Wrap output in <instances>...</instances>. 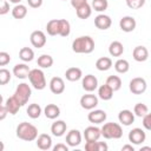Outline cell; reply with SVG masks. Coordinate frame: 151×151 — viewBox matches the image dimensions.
Masks as SVG:
<instances>
[{"mask_svg":"<svg viewBox=\"0 0 151 151\" xmlns=\"http://www.w3.org/2000/svg\"><path fill=\"white\" fill-rule=\"evenodd\" d=\"M17 137L25 142H33L38 138V129L27 122H22L17 126Z\"/></svg>","mask_w":151,"mask_h":151,"instance_id":"6da1fadb","label":"cell"},{"mask_svg":"<svg viewBox=\"0 0 151 151\" xmlns=\"http://www.w3.org/2000/svg\"><path fill=\"white\" fill-rule=\"evenodd\" d=\"M72 50L76 53H85L88 54L94 50V40L90 35H81L73 40Z\"/></svg>","mask_w":151,"mask_h":151,"instance_id":"7a4b0ae2","label":"cell"},{"mask_svg":"<svg viewBox=\"0 0 151 151\" xmlns=\"http://www.w3.org/2000/svg\"><path fill=\"white\" fill-rule=\"evenodd\" d=\"M100 130L101 136L106 139H119L123 136V129L118 123H105Z\"/></svg>","mask_w":151,"mask_h":151,"instance_id":"3957f363","label":"cell"},{"mask_svg":"<svg viewBox=\"0 0 151 151\" xmlns=\"http://www.w3.org/2000/svg\"><path fill=\"white\" fill-rule=\"evenodd\" d=\"M29 83L31 85L35 88V90H44L46 87V79H45V74L39 68H34L31 70L29 76H28Z\"/></svg>","mask_w":151,"mask_h":151,"instance_id":"277c9868","label":"cell"},{"mask_svg":"<svg viewBox=\"0 0 151 151\" xmlns=\"http://www.w3.org/2000/svg\"><path fill=\"white\" fill-rule=\"evenodd\" d=\"M31 94H32V90L29 87L28 84L26 83H21L17 86L15 88V92H14V97L17 98V100L21 104V106H24L25 104H27L28 99L31 98Z\"/></svg>","mask_w":151,"mask_h":151,"instance_id":"5b68a950","label":"cell"},{"mask_svg":"<svg viewBox=\"0 0 151 151\" xmlns=\"http://www.w3.org/2000/svg\"><path fill=\"white\" fill-rule=\"evenodd\" d=\"M147 84L146 80L142 77H136L133 79H131L130 84H129V88L133 94H142L146 91Z\"/></svg>","mask_w":151,"mask_h":151,"instance_id":"8992f818","label":"cell"},{"mask_svg":"<svg viewBox=\"0 0 151 151\" xmlns=\"http://www.w3.org/2000/svg\"><path fill=\"white\" fill-rule=\"evenodd\" d=\"M145 139H146V134L144 130H142L140 127H134L129 132V140L131 142V144L139 145L143 142H145Z\"/></svg>","mask_w":151,"mask_h":151,"instance_id":"52a82bcc","label":"cell"},{"mask_svg":"<svg viewBox=\"0 0 151 151\" xmlns=\"http://www.w3.org/2000/svg\"><path fill=\"white\" fill-rule=\"evenodd\" d=\"M29 40H31V44L37 48H41L46 45V35L42 31L32 32L31 37H29Z\"/></svg>","mask_w":151,"mask_h":151,"instance_id":"ba28073f","label":"cell"},{"mask_svg":"<svg viewBox=\"0 0 151 151\" xmlns=\"http://www.w3.org/2000/svg\"><path fill=\"white\" fill-rule=\"evenodd\" d=\"M81 143V133L77 129H72L66 134V144L71 147H76Z\"/></svg>","mask_w":151,"mask_h":151,"instance_id":"9c48e42d","label":"cell"},{"mask_svg":"<svg viewBox=\"0 0 151 151\" xmlns=\"http://www.w3.org/2000/svg\"><path fill=\"white\" fill-rule=\"evenodd\" d=\"M136 26H137L136 19H134L133 17H130V15L123 17V18L120 19V21H119V27H120V29H122L123 32H126V33L134 31Z\"/></svg>","mask_w":151,"mask_h":151,"instance_id":"30bf717a","label":"cell"},{"mask_svg":"<svg viewBox=\"0 0 151 151\" xmlns=\"http://www.w3.org/2000/svg\"><path fill=\"white\" fill-rule=\"evenodd\" d=\"M98 105V97L94 94H84L80 98V106L85 110H93Z\"/></svg>","mask_w":151,"mask_h":151,"instance_id":"8fae6325","label":"cell"},{"mask_svg":"<svg viewBox=\"0 0 151 151\" xmlns=\"http://www.w3.org/2000/svg\"><path fill=\"white\" fill-rule=\"evenodd\" d=\"M81 86L85 91L87 92H93L97 87H98V79L93 76V74H86L83 78L81 81Z\"/></svg>","mask_w":151,"mask_h":151,"instance_id":"7c38bea8","label":"cell"},{"mask_svg":"<svg viewBox=\"0 0 151 151\" xmlns=\"http://www.w3.org/2000/svg\"><path fill=\"white\" fill-rule=\"evenodd\" d=\"M50 90L54 94H61L65 91V81L60 77H53L50 81Z\"/></svg>","mask_w":151,"mask_h":151,"instance_id":"4fadbf2b","label":"cell"},{"mask_svg":"<svg viewBox=\"0 0 151 151\" xmlns=\"http://www.w3.org/2000/svg\"><path fill=\"white\" fill-rule=\"evenodd\" d=\"M106 112L103 110H91V112L87 114V119L90 123L93 124H101L106 120Z\"/></svg>","mask_w":151,"mask_h":151,"instance_id":"5bb4252c","label":"cell"},{"mask_svg":"<svg viewBox=\"0 0 151 151\" xmlns=\"http://www.w3.org/2000/svg\"><path fill=\"white\" fill-rule=\"evenodd\" d=\"M94 25H96V27L98 29L105 31V29L110 28V26L112 25V20L106 14H99V15H97L94 18Z\"/></svg>","mask_w":151,"mask_h":151,"instance_id":"9a60e30c","label":"cell"},{"mask_svg":"<svg viewBox=\"0 0 151 151\" xmlns=\"http://www.w3.org/2000/svg\"><path fill=\"white\" fill-rule=\"evenodd\" d=\"M101 136V130L97 126H88L85 129L84 131V137L86 142H93V140H98Z\"/></svg>","mask_w":151,"mask_h":151,"instance_id":"2e32d148","label":"cell"},{"mask_svg":"<svg viewBox=\"0 0 151 151\" xmlns=\"http://www.w3.org/2000/svg\"><path fill=\"white\" fill-rule=\"evenodd\" d=\"M132 57L138 63H142V61H145L147 58H149V51L145 46H136L133 48V52H132Z\"/></svg>","mask_w":151,"mask_h":151,"instance_id":"e0dca14e","label":"cell"},{"mask_svg":"<svg viewBox=\"0 0 151 151\" xmlns=\"http://www.w3.org/2000/svg\"><path fill=\"white\" fill-rule=\"evenodd\" d=\"M4 104H5V106H6L7 111H8V113H9V114H13V116L17 114L18 111H19V109L21 107V104L17 100V98H15L14 96L7 98Z\"/></svg>","mask_w":151,"mask_h":151,"instance_id":"ac0fdd59","label":"cell"},{"mask_svg":"<svg viewBox=\"0 0 151 151\" xmlns=\"http://www.w3.org/2000/svg\"><path fill=\"white\" fill-rule=\"evenodd\" d=\"M118 120L120 124L129 126L134 122V113H132L130 110H122L118 114Z\"/></svg>","mask_w":151,"mask_h":151,"instance_id":"d6986e66","label":"cell"},{"mask_svg":"<svg viewBox=\"0 0 151 151\" xmlns=\"http://www.w3.org/2000/svg\"><path fill=\"white\" fill-rule=\"evenodd\" d=\"M29 67L26 65V64H17L14 67H13V74L19 78V79H25V78H28L29 76Z\"/></svg>","mask_w":151,"mask_h":151,"instance_id":"ffe728a7","label":"cell"},{"mask_svg":"<svg viewBox=\"0 0 151 151\" xmlns=\"http://www.w3.org/2000/svg\"><path fill=\"white\" fill-rule=\"evenodd\" d=\"M66 129H67V125H66V123L64 120H55L51 125V132L55 137L64 136V133L66 132Z\"/></svg>","mask_w":151,"mask_h":151,"instance_id":"44dd1931","label":"cell"},{"mask_svg":"<svg viewBox=\"0 0 151 151\" xmlns=\"http://www.w3.org/2000/svg\"><path fill=\"white\" fill-rule=\"evenodd\" d=\"M37 146L40 150H50L52 147V138L46 133H41L37 138Z\"/></svg>","mask_w":151,"mask_h":151,"instance_id":"7402d4cb","label":"cell"},{"mask_svg":"<svg viewBox=\"0 0 151 151\" xmlns=\"http://www.w3.org/2000/svg\"><path fill=\"white\" fill-rule=\"evenodd\" d=\"M44 113L48 119H55L60 116V109L55 104H47L44 109Z\"/></svg>","mask_w":151,"mask_h":151,"instance_id":"603a6c76","label":"cell"},{"mask_svg":"<svg viewBox=\"0 0 151 151\" xmlns=\"http://www.w3.org/2000/svg\"><path fill=\"white\" fill-rule=\"evenodd\" d=\"M65 77L68 81H77L83 77V72L79 67H70L66 70Z\"/></svg>","mask_w":151,"mask_h":151,"instance_id":"cb8c5ba5","label":"cell"},{"mask_svg":"<svg viewBox=\"0 0 151 151\" xmlns=\"http://www.w3.org/2000/svg\"><path fill=\"white\" fill-rule=\"evenodd\" d=\"M98 97L103 100H110L113 97V90L105 83L104 85L99 86L98 88Z\"/></svg>","mask_w":151,"mask_h":151,"instance_id":"d4e9b609","label":"cell"},{"mask_svg":"<svg viewBox=\"0 0 151 151\" xmlns=\"http://www.w3.org/2000/svg\"><path fill=\"white\" fill-rule=\"evenodd\" d=\"M124 52V46L120 41H112L109 46V53L112 57H120Z\"/></svg>","mask_w":151,"mask_h":151,"instance_id":"484cf974","label":"cell"},{"mask_svg":"<svg viewBox=\"0 0 151 151\" xmlns=\"http://www.w3.org/2000/svg\"><path fill=\"white\" fill-rule=\"evenodd\" d=\"M12 15L14 19H24L27 15V7L22 4H18L12 8Z\"/></svg>","mask_w":151,"mask_h":151,"instance_id":"4316f807","label":"cell"},{"mask_svg":"<svg viewBox=\"0 0 151 151\" xmlns=\"http://www.w3.org/2000/svg\"><path fill=\"white\" fill-rule=\"evenodd\" d=\"M96 67L99 71H107L112 67V60L109 57H101L96 61Z\"/></svg>","mask_w":151,"mask_h":151,"instance_id":"83f0119b","label":"cell"},{"mask_svg":"<svg viewBox=\"0 0 151 151\" xmlns=\"http://www.w3.org/2000/svg\"><path fill=\"white\" fill-rule=\"evenodd\" d=\"M76 13H77V17H78L79 19L85 20V19H87V18L91 17V14H92V7H91L88 4H85L84 6L77 8V9H76Z\"/></svg>","mask_w":151,"mask_h":151,"instance_id":"f1b7e54d","label":"cell"},{"mask_svg":"<svg viewBox=\"0 0 151 151\" xmlns=\"http://www.w3.org/2000/svg\"><path fill=\"white\" fill-rule=\"evenodd\" d=\"M46 31L50 35H59V19H52L46 25Z\"/></svg>","mask_w":151,"mask_h":151,"instance_id":"f546056e","label":"cell"},{"mask_svg":"<svg viewBox=\"0 0 151 151\" xmlns=\"http://www.w3.org/2000/svg\"><path fill=\"white\" fill-rule=\"evenodd\" d=\"M26 112H27V116H28L29 118L37 119V118H39L40 114H41V107H40L39 104L33 103V104H29V105H28Z\"/></svg>","mask_w":151,"mask_h":151,"instance_id":"4dcf8cb0","label":"cell"},{"mask_svg":"<svg viewBox=\"0 0 151 151\" xmlns=\"http://www.w3.org/2000/svg\"><path fill=\"white\" fill-rule=\"evenodd\" d=\"M19 58L25 63L32 61L33 58H34V52H33V50L31 47H22L19 51Z\"/></svg>","mask_w":151,"mask_h":151,"instance_id":"1f68e13d","label":"cell"},{"mask_svg":"<svg viewBox=\"0 0 151 151\" xmlns=\"http://www.w3.org/2000/svg\"><path fill=\"white\" fill-rule=\"evenodd\" d=\"M38 66L41 68H50L53 65V58L50 54H41L38 58Z\"/></svg>","mask_w":151,"mask_h":151,"instance_id":"d6a6232c","label":"cell"},{"mask_svg":"<svg viewBox=\"0 0 151 151\" xmlns=\"http://www.w3.org/2000/svg\"><path fill=\"white\" fill-rule=\"evenodd\" d=\"M71 33V25L66 19H59V35L68 37Z\"/></svg>","mask_w":151,"mask_h":151,"instance_id":"836d02e7","label":"cell"},{"mask_svg":"<svg viewBox=\"0 0 151 151\" xmlns=\"http://www.w3.org/2000/svg\"><path fill=\"white\" fill-rule=\"evenodd\" d=\"M106 84L113 90V92H116L122 87V79L118 76H110L106 79Z\"/></svg>","mask_w":151,"mask_h":151,"instance_id":"e575fe53","label":"cell"},{"mask_svg":"<svg viewBox=\"0 0 151 151\" xmlns=\"http://www.w3.org/2000/svg\"><path fill=\"white\" fill-rule=\"evenodd\" d=\"M114 70L118 73H126L130 70V64L126 59H118L114 63Z\"/></svg>","mask_w":151,"mask_h":151,"instance_id":"d590c367","label":"cell"},{"mask_svg":"<svg viewBox=\"0 0 151 151\" xmlns=\"http://www.w3.org/2000/svg\"><path fill=\"white\" fill-rule=\"evenodd\" d=\"M107 7H109L107 0H93L92 1V8L97 12H104L105 9H107Z\"/></svg>","mask_w":151,"mask_h":151,"instance_id":"8d00e7d4","label":"cell"},{"mask_svg":"<svg viewBox=\"0 0 151 151\" xmlns=\"http://www.w3.org/2000/svg\"><path fill=\"white\" fill-rule=\"evenodd\" d=\"M147 112H149V109H147V106H146L145 104H143V103H138V104H136L134 107H133V113H134L137 117H144Z\"/></svg>","mask_w":151,"mask_h":151,"instance_id":"74e56055","label":"cell"},{"mask_svg":"<svg viewBox=\"0 0 151 151\" xmlns=\"http://www.w3.org/2000/svg\"><path fill=\"white\" fill-rule=\"evenodd\" d=\"M11 80V72L6 68L0 70V85H6Z\"/></svg>","mask_w":151,"mask_h":151,"instance_id":"f35d334b","label":"cell"},{"mask_svg":"<svg viewBox=\"0 0 151 151\" xmlns=\"http://www.w3.org/2000/svg\"><path fill=\"white\" fill-rule=\"evenodd\" d=\"M145 0H126V5L131 9H139L144 6Z\"/></svg>","mask_w":151,"mask_h":151,"instance_id":"ab89813d","label":"cell"},{"mask_svg":"<svg viewBox=\"0 0 151 151\" xmlns=\"http://www.w3.org/2000/svg\"><path fill=\"white\" fill-rule=\"evenodd\" d=\"M99 145H100V143L98 140L86 142L85 143V150L86 151H99Z\"/></svg>","mask_w":151,"mask_h":151,"instance_id":"60d3db41","label":"cell"},{"mask_svg":"<svg viewBox=\"0 0 151 151\" xmlns=\"http://www.w3.org/2000/svg\"><path fill=\"white\" fill-rule=\"evenodd\" d=\"M11 61V55L7 52H0V66H6Z\"/></svg>","mask_w":151,"mask_h":151,"instance_id":"b9f144b4","label":"cell"},{"mask_svg":"<svg viewBox=\"0 0 151 151\" xmlns=\"http://www.w3.org/2000/svg\"><path fill=\"white\" fill-rule=\"evenodd\" d=\"M143 126L146 129V130H151V113H146L144 117H143Z\"/></svg>","mask_w":151,"mask_h":151,"instance_id":"7bdbcfd3","label":"cell"},{"mask_svg":"<svg viewBox=\"0 0 151 151\" xmlns=\"http://www.w3.org/2000/svg\"><path fill=\"white\" fill-rule=\"evenodd\" d=\"M8 12H9V4H8L6 0H4V1H2V4H1L0 14H1V15H5V14H7Z\"/></svg>","mask_w":151,"mask_h":151,"instance_id":"ee69618b","label":"cell"},{"mask_svg":"<svg viewBox=\"0 0 151 151\" xmlns=\"http://www.w3.org/2000/svg\"><path fill=\"white\" fill-rule=\"evenodd\" d=\"M71 1V5L73 8H79L81 6H84L85 4H87V0H70Z\"/></svg>","mask_w":151,"mask_h":151,"instance_id":"f6af8a7d","label":"cell"},{"mask_svg":"<svg viewBox=\"0 0 151 151\" xmlns=\"http://www.w3.org/2000/svg\"><path fill=\"white\" fill-rule=\"evenodd\" d=\"M27 2L32 8H39L42 5V0H27Z\"/></svg>","mask_w":151,"mask_h":151,"instance_id":"bcb514c9","label":"cell"},{"mask_svg":"<svg viewBox=\"0 0 151 151\" xmlns=\"http://www.w3.org/2000/svg\"><path fill=\"white\" fill-rule=\"evenodd\" d=\"M53 151H68V146L66 144L59 143L55 146H53Z\"/></svg>","mask_w":151,"mask_h":151,"instance_id":"7dc6e473","label":"cell"},{"mask_svg":"<svg viewBox=\"0 0 151 151\" xmlns=\"http://www.w3.org/2000/svg\"><path fill=\"white\" fill-rule=\"evenodd\" d=\"M7 113H8V111H7L6 106H5V104L2 103V105L0 106V119L4 120L6 118V116H7Z\"/></svg>","mask_w":151,"mask_h":151,"instance_id":"c3c4849f","label":"cell"},{"mask_svg":"<svg viewBox=\"0 0 151 151\" xmlns=\"http://www.w3.org/2000/svg\"><path fill=\"white\" fill-rule=\"evenodd\" d=\"M122 151H134V147L132 144H126V145H123Z\"/></svg>","mask_w":151,"mask_h":151,"instance_id":"681fc988","label":"cell"},{"mask_svg":"<svg viewBox=\"0 0 151 151\" xmlns=\"http://www.w3.org/2000/svg\"><path fill=\"white\" fill-rule=\"evenodd\" d=\"M22 0H9V2H13V4H15V5H18V4H20Z\"/></svg>","mask_w":151,"mask_h":151,"instance_id":"f907efd6","label":"cell"},{"mask_svg":"<svg viewBox=\"0 0 151 151\" xmlns=\"http://www.w3.org/2000/svg\"><path fill=\"white\" fill-rule=\"evenodd\" d=\"M142 150H150V151H151V147H150V146H142V147H140V151H142Z\"/></svg>","mask_w":151,"mask_h":151,"instance_id":"816d5d0a","label":"cell"},{"mask_svg":"<svg viewBox=\"0 0 151 151\" xmlns=\"http://www.w3.org/2000/svg\"><path fill=\"white\" fill-rule=\"evenodd\" d=\"M63 1H66V0H63Z\"/></svg>","mask_w":151,"mask_h":151,"instance_id":"f5cc1de1","label":"cell"}]
</instances>
